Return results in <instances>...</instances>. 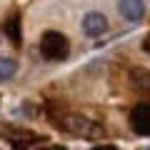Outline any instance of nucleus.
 Wrapping results in <instances>:
<instances>
[{
	"label": "nucleus",
	"instance_id": "obj_1",
	"mask_svg": "<svg viewBox=\"0 0 150 150\" xmlns=\"http://www.w3.org/2000/svg\"><path fill=\"white\" fill-rule=\"evenodd\" d=\"M70 53V45H68V38L63 33H55V30H48L43 38H40V55L45 60H53V63H60L65 60Z\"/></svg>",
	"mask_w": 150,
	"mask_h": 150
},
{
	"label": "nucleus",
	"instance_id": "obj_2",
	"mask_svg": "<svg viewBox=\"0 0 150 150\" xmlns=\"http://www.w3.org/2000/svg\"><path fill=\"white\" fill-rule=\"evenodd\" d=\"M58 125L65 128V130H70V133H75V135H85V138L103 135V125H95L88 118H65V120H58Z\"/></svg>",
	"mask_w": 150,
	"mask_h": 150
},
{
	"label": "nucleus",
	"instance_id": "obj_3",
	"mask_svg": "<svg viewBox=\"0 0 150 150\" xmlns=\"http://www.w3.org/2000/svg\"><path fill=\"white\" fill-rule=\"evenodd\" d=\"M0 133L8 138L13 150H28L38 140V135L33 130H25V128H10V125H5V128H0Z\"/></svg>",
	"mask_w": 150,
	"mask_h": 150
},
{
	"label": "nucleus",
	"instance_id": "obj_4",
	"mask_svg": "<svg viewBox=\"0 0 150 150\" xmlns=\"http://www.w3.org/2000/svg\"><path fill=\"white\" fill-rule=\"evenodd\" d=\"M130 128L138 135H150V103H138L130 112Z\"/></svg>",
	"mask_w": 150,
	"mask_h": 150
},
{
	"label": "nucleus",
	"instance_id": "obj_5",
	"mask_svg": "<svg viewBox=\"0 0 150 150\" xmlns=\"http://www.w3.org/2000/svg\"><path fill=\"white\" fill-rule=\"evenodd\" d=\"M83 30L88 33V35H103V33L108 30V18L103 15V13H88L85 20H83Z\"/></svg>",
	"mask_w": 150,
	"mask_h": 150
},
{
	"label": "nucleus",
	"instance_id": "obj_6",
	"mask_svg": "<svg viewBox=\"0 0 150 150\" xmlns=\"http://www.w3.org/2000/svg\"><path fill=\"white\" fill-rule=\"evenodd\" d=\"M120 15L130 23H138L145 15V5L143 0H120Z\"/></svg>",
	"mask_w": 150,
	"mask_h": 150
},
{
	"label": "nucleus",
	"instance_id": "obj_7",
	"mask_svg": "<svg viewBox=\"0 0 150 150\" xmlns=\"http://www.w3.org/2000/svg\"><path fill=\"white\" fill-rule=\"evenodd\" d=\"M5 35H8V40H10L15 48L23 45V30H20V18L18 15H13L10 20L5 23Z\"/></svg>",
	"mask_w": 150,
	"mask_h": 150
},
{
	"label": "nucleus",
	"instance_id": "obj_8",
	"mask_svg": "<svg viewBox=\"0 0 150 150\" xmlns=\"http://www.w3.org/2000/svg\"><path fill=\"white\" fill-rule=\"evenodd\" d=\"M15 73H18V63H15V60H13V58H0V83L10 80Z\"/></svg>",
	"mask_w": 150,
	"mask_h": 150
},
{
	"label": "nucleus",
	"instance_id": "obj_9",
	"mask_svg": "<svg viewBox=\"0 0 150 150\" xmlns=\"http://www.w3.org/2000/svg\"><path fill=\"white\" fill-rule=\"evenodd\" d=\"M143 48H145V53H150V33L145 35V40H143Z\"/></svg>",
	"mask_w": 150,
	"mask_h": 150
},
{
	"label": "nucleus",
	"instance_id": "obj_10",
	"mask_svg": "<svg viewBox=\"0 0 150 150\" xmlns=\"http://www.w3.org/2000/svg\"><path fill=\"white\" fill-rule=\"evenodd\" d=\"M93 150H118V148H115V145H95Z\"/></svg>",
	"mask_w": 150,
	"mask_h": 150
},
{
	"label": "nucleus",
	"instance_id": "obj_11",
	"mask_svg": "<svg viewBox=\"0 0 150 150\" xmlns=\"http://www.w3.org/2000/svg\"><path fill=\"white\" fill-rule=\"evenodd\" d=\"M40 150H68L65 145H48V148H40Z\"/></svg>",
	"mask_w": 150,
	"mask_h": 150
},
{
	"label": "nucleus",
	"instance_id": "obj_12",
	"mask_svg": "<svg viewBox=\"0 0 150 150\" xmlns=\"http://www.w3.org/2000/svg\"><path fill=\"white\" fill-rule=\"evenodd\" d=\"M148 150H150V148H148Z\"/></svg>",
	"mask_w": 150,
	"mask_h": 150
}]
</instances>
